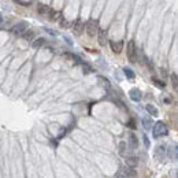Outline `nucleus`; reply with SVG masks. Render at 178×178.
<instances>
[{
	"mask_svg": "<svg viewBox=\"0 0 178 178\" xmlns=\"http://www.w3.org/2000/svg\"><path fill=\"white\" fill-rule=\"evenodd\" d=\"M126 126L130 127V129H136V123H134V121H133V119H130L129 122L126 123Z\"/></svg>",
	"mask_w": 178,
	"mask_h": 178,
	"instance_id": "nucleus-26",
	"label": "nucleus"
},
{
	"mask_svg": "<svg viewBox=\"0 0 178 178\" xmlns=\"http://www.w3.org/2000/svg\"><path fill=\"white\" fill-rule=\"evenodd\" d=\"M129 144L132 148H137V145H139V140H137V137L134 136V134H129Z\"/></svg>",
	"mask_w": 178,
	"mask_h": 178,
	"instance_id": "nucleus-12",
	"label": "nucleus"
},
{
	"mask_svg": "<svg viewBox=\"0 0 178 178\" xmlns=\"http://www.w3.org/2000/svg\"><path fill=\"white\" fill-rule=\"evenodd\" d=\"M126 163H127V166H130V167H136L137 165H139V160H137L136 158H127L126 159Z\"/></svg>",
	"mask_w": 178,
	"mask_h": 178,
	"instance_id": "nucleus-16",
	"label": "nucleus"
},
{
	"mask_svg": "<svg viewBox=\"0 0 178 178\" xmlns=\"http://www.w3.org/2000/svg\"><path fill=\"white\" fill-rule=\"evenodd\" d=\"M99 80H100V81H103V85H104L106 88H110V81H108L107 78H104V77H99Z\"/></svg>",
	"mask_w": 178,
	"mask_h": 178,
	"instance_id": "nucleus-24",
	"label": "nucleus"
},
{
	"mask_svg": "<svg viewBox=\"0 0 178 178\" xmlns=\"http://www.w3.org/2000/svg\"><path fill=\"white\" fill-rule=\"evenodd\" d=\"M125 147H126V144H125V142H121V144H119V148H121V153H123V152H125Z\"/></svg>",
	"mask_w": 178,
	"mask_h": 178,
	"instance_id": "nucleus-28",
	"label": "nucleus"
},
{
	"mask_svg": "<svg viewBox=\"0 0 178 178\" xmlns=\"http://www.w3.org/2000/svg\"><path fill=\"white\" fill-rule=\"evenodd\" d=\"M48 16H49L48 19H51V21H59L62 18V13H59V11H51V14Z\"/></svg>",
	"mask_w": 178,
	"mask_h": 178,
	"instance_id": "nucleus-13",
	"label": "nucleus"
},
{
	"mask_svg": "<svg viewBox=\"0 0 178 178\" xmlns=\"http://www.w3.org/2000/svg\"><path fill=\"white\" fill-rule=\"evenodd\" d=\"M21 36H22V37H23L25 40H28V41H29V40H32L33 37H34V33H33L32 30H29V29H28V30H25V32H23Z\"/></svg>",
	"mask_w": 178,
	"mask_h": 178,
	"instance_id": "nucleus-15",
	"label": "nucleus"
},
{
	"mask_svg": "<svg viewBox=\"0 0 178 178\" xmlns=\"http://www.w3.org/2000/svg\"><path fill=\"white\" fill-rule=\"evenodd\" d=\"M145 108H147V111H148V112L152 115V117H156V115H158V110H156L153 106H149V104H148Z\"/></svg>",
	"mask_w": 178,
	"mask_h": 178,
	"instance_id": "nucleus-20",
	"label": "nucleus"
},
{
	"mask_svg": "<svg viewBox=\"0 0 178 178\" xmlns=\"http://www.w3.org/2000/svg\"><path fill=\"white\" fill-rule=\"evenodd\" d=\"M110 45L114 54H121L123 49V41H111Z\"/></svg>",
	"mask_w": 178,
	"mask_h": 178,
	"instance_id": "nucleus-6",
	"label": "nucleus"
},
{
	"mask_svg": "<svg viewBox=\"0 0 178 178\" xmlns=\"http://www.w3.org/2000/svg\"><path fill=\"white\" fill-rule=\"evenodd\" d=\"M126 56H127V59H129V62L136 63V60H137V48H136V42L133 41V40H130V41L127 42Z\"/></svg>",
	"mask_w": 178,
	"mask_h": 178,
	"instance_id": "nucleus-2",
	"label": "nucleus"
},
{
	"mask_svg": "<svg viewBox=\"0 0 178 178\" xmlns=\"http://www.w3.org/2000/svg\"><path fill=\"white\" fill-rule=\"evenodd\" d=\"M123 73H125V75H126L127 80H134V77H136L134 71H133L132 69H129V67H125V69H123Z\"/></svg>",
	"mask_w": 178,
	"mask_h": 178,
	"instance_id": "nucleus-11",
	"label": "nucleus"
},
{
	"mask_svg": "<svg viewBox=\"0 0 178 178\" xmlns=\"http://www.w3.org/2000/svg\"><path fill=\"white\" fill-rule=\"evenodd\" d=\"M37 11H39V14H41V15L48 16L52 10H51V7L45 6V4H39V6H37Z\"/></svg>",
	"mask_w": 178,
	"mask_h": 178,
	"instance_id": "nucleus-8",
	"label": "nucleus"
},
{
	"mask_svg": "<svg viewBox=\"0 0 178 178\" xmlns=\"http://www.w3.org/2000/svg\"><path fill=\"white\" fill-rule=\"evenodd\" d=\"M0 23H1V15H0Z\"/></svg>",
	"mask_w": 178,
	"mask_h": 178,
	"instance_id": "nucleus-30",
	"label": "nucleus"
},
{
	"mask_svg": "<svg viewBox=\"0 0 178 178\" xmlns=\"http://www.w3.org/2000/svg\"><path fill=\"white\" fill-rule=\"evenodd\" d=\"M142 140H144V144H145V147H149V140H148V137H147L145 134L142 136Z\"/></svg>",
	"mask_w": 178,
	"mask_h": 178,
	"instance_id": "nucleus-27",
	"label": "nucleus"
},
{
	"mask_svg": "<svg viewBox=\"0 0 178 178\" xmlns=\"http://www.w3.org/2000/svg\"><path fill=\"white\" fill-rule=\"evenodd\" d=\"M177 152H178V149H177V145H174L173 148L168 149V156L173 159V160H177Z\"/></svg>",
	"mask_w": 178,
	"mask_h": 178,
	"instance_id": "nucleus-14",
	"label": "nucleus"
},
{
	"mask_svg": "<svg viewBox=\"0 0 178 178\" xmlns=\"http://www.w3.org/2000/svg\"><path fill=\"white\" fill-rule=\"evenodd\" d=\"M63 58L69 59V60H71V62H74V63H82V60H81L80 56L74 55V54H70V52H65V54H63Z\"/></svg>",
	"mask_w": 178,
	"mask_h": 178,
	"instance_id": "nucleus-10",
	"label": "nucleus"
},
{
	"mask_svg": "<svg viewBox=\"0 0 178 178\" xmlns=\"http://www.w3.org/2000/svg\"><path fill=\"white\" fill-rule=\"evenodd\" d=\"M85 30H86L89 37H95V34H97V30H99V21L89 19L85 25Z\"/></svg>",
	"mask_w": 178,
	"mask_h": 178,
	"instance_id": "nucleus-3",
	"label": "nucleus"
},
{
	"mask_svg": "<svg viewBox=\"0 0 178 178\" xmlns=\"http://www.w3.org/2000/svg\"><path fill=\"white\" fill-rule=\"evenodd\" d=\"M153 137H156V139H159V137H165L168 134V129L167 126H166L163 122H156L155 125H153Z\"/></svg>",
	"mask_w": 178,
	"mask_h": 178,
	"instance_id": "nucleus-1",
	"label": "nucleus"
},
{
	"mask_svg": "<svg viewBox=\"0 0 178 178\" xmlns=\"http://www.w3.org/2000/svg\"><path fill=\"white\" fill-rule=\"evenodd\" d=\"M65 40H66V41H67V42H69V44H73V42H71V41H70V39H69L67 36H65Z\"/></svg>",
	"mask_w": 178,
	"mask_h": 178,
	"instance_id": "nucleus-29",
	"label": "nucleus"
},
{
	"mask_svg": "<svg viewBox=\"0 0 178 178\" xmlns=\"http://www.w3.org/2000/svg\"><path fill=\"white\" fill-rule=\"evenodd\" d=\"M129 95H130V99H132L133 101H140V100H141V92H140L137 88L130 89Z\"/></svg>",
	"mask_w": 178,
	"mask_h": 178,
	"instance_id": "nucleus-7",
	"label": "nucleus"
},
{
	"mask_svg": "<svg viewBox=\"0 0 178 178\" xmlns=\"http://www.w3.org/2000/svg\"><path fill=\"white\" fill-rule=\"evenodd\" d=\"M28 29H29V26H28V23L26 22H18L16 25L13 26L11 32H13L14 34H16V36H21L25 30H28Z\"/></svg>",
	"mask_w": 178,
	"mask_h": 178,
	"instance_id": "nucleus-4",
	"label": "nucleus"
},
{
	"mask_svg": "<svg viewBox=\"0 0 178 178\" xmlns=\"http://www.w3.org/2000/svg\"><path fill=\"white\" fill-rule=\"evenodd\" d=\"M156 155H160V156H163L165 155V147H158V149H156Z\"/></svg>",
	"mask_w": 178,
	"mask_h": 178,
	"instance_id": "nucleus-25",
	"label": "nucleus"
},
{
	"mask_svg": "<svg viewBox=\"0 0 178 178\" xmlns=\"http://www.w3.org/2000/svg\"><path fill=\"white\" fill-rule=\"evenodd\" d=\"M44 44H45V40H44V39H41V37L33 41V47H34V48H40V47H42Z\"/></svg>",
	"mask_w": 178,
	"mask_h": 178,
	"instance_id": "nucleus-17",
	"label": "nucleus"
},
{
	"mask_svg": "<svg viewBox=\"0 0 178 178\" xmlns=\"http://www.w3.org/2000/svg\"><path fill=\"white\" fill-rule=\"evenodd\" d=\"M84 30H85L84 22H82L81 19H77L74 22V25H73V33H74L75 36H81L82 33H84Z\"/></svg>",
	"mask_w": 178,
	"mask_h": 178,
	"instance_id": "nucleus-5",
	"label": "nucleus"
},
{
	"mask_svg": "<svg viewBox=\"0 0 178 178\" xmlns=\"http://www.w3.org/2000/svg\"><path fill=\"white\" fill-rule=\"evenodd\" d=\"M152 82L155 84V86H156V88H160V89H163V88L166 86V84H165V82H163V81H160V80H158V78H155V77L152 78Z\"/></svg>",
	"mask_w": 178,
	"mask_h": 178,
	"instance_id": "nucleus-19",
	"label": "nucleus"
},
{
	"mask_svg": "<svg viewBox=\"0 0 178 178\" xmlns=\"http://www.w3.org/2000/svg\"><path fill=\"white\" fill-rule=\"evenodd\" d=\"M82 70H84V74H91L92 73V69L88 65H82Z\"/></svg>",
	"mask_w": 178,
	"mask_h": 178,
	"instance_id": "nucleus-23",
	"label": "nucleus"
},
{
	"mask_svg": "<svg viewBox=\"0 0 178 178\" xmlns=\"http://www.w3.org/2000/svg\"><path fill=\"white\" fill-rule=\"evenodd\" d=\"M170 78H171V84H173V88H174V91H177V88H178V81H177V74H175V73H173V74L170 75Z\"/></svg>",
	"mask_w": 178,
	"mask_h": 178,
	"instance_id": "nucleus-21",
	"label": "nucleus"
},
{
	"mask_svg": "<svg viewBox=\"0 0 178 178\" xmlns=\"http://www.w3.org/2000/svg\"><path fill=\"white\" fill-rule=\"evenodd\" d=\"M97 33H99V36H97V39H99V44L104 47L107 44V32L101 29V30H97Z\"/></svg>",
	"mask_w": 178,
	"mask_h": 178,
	"instance_id": "nucleus-9",
	"label": "nucleus"
},
{
	"mask_svg": "<svg viewBox=\"0 0 178 178\" xmlns=\"http://www.w3.org/2000/svg\"><path fill=\"white\" fill-rule=\"evenodd\" d=\"M142 126H144V129H149V127L152 126V121H151V118H142Z\"/></svg>",
	"mask_w": 178,
	"mask_h": 178,
	"instance_id": "nucleus-18",
	"label": "nucleus"
},
{
	"mask_svg": "<svg viewBox=\"0 0 178 178\" xmlns=\"http://www.w3.org/2000/svg\"><path fill=\"white\" fill-rule=\"evenodd\" d=\"M59 25H60V26H62V28H69V26H70V25H71V23H70V22H69V21H66V19H65V18H63V16H62L60 19H59Z\"/></svg>",
	"mask_w": 178,
	"mask_h": 178,
	"instance_id": "nucleus-22",
	"label": "nucleus"
}]
</instances>
